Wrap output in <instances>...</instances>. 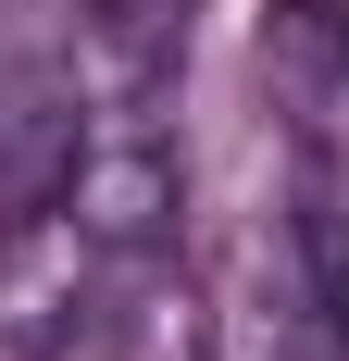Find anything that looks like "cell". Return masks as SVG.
I'll list each match as a JSON object with an SVG mask.
<instances>
[{
  "label": "cell",
  "mask_w": 349,
  "mask_h": 361,
  "mask_svg": "<svg viewBox=\"0 0 349 361\" xmlns=\"http://www.w3.org/2000/svg\"><path fill=\"white\" fill-rule=\"evenodd\" d=\"M262 100L287 137V250L324 361H349V0L262 13Z\"/></svg>",
  "instance_id": "cell-1"
},
{
  "label": "cell",
  "mask_w": 349,
  "mask_h": 361,
  "mask_svg": "<svg viewBox=\"0 0 349 361\" xmlns=\"http://www.w3.org/2000/svg\"><path fill=\"white\" fill-rule=\"evenodd\" d=\"M88 149V75L75 37L37 13H0V212H50Z\"/></svg>",
  "instance_id": "cell-2"
},
{
  "label": "cell",
  "mask_w": 349,
  "mask_h": 361,
  "mask_svg": "<svg viewBox=\"0 0 349 361\" xmlns=\"http://www.w3.org/2000/svg\"><path fill=\"white\" fill-rule=\"evenodd\" d=\"M88 125H174V75L200 37V0H63Z\"/></svg>",
  "instance_id": "cell-3"
}]
</instances>
